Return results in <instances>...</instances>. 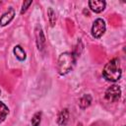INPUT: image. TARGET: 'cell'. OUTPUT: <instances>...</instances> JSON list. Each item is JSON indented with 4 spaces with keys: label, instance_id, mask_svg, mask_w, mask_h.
Masks as SVG:
<instances>
[{
    "label": "cell",
    "instance_id": "6da1fadb",
    "mask_svg": "<svg viewBox=\"0 0 126 126\" xmlns=\"http://www.w3.org/2000/svg\"><path fill=\"white\" fill-rule=\"evenodd\" d=\"M121 74H122V71H121L120 63H119V60L116 58L107 62L102 71L103 77L110 82L118 81L121 78Z\"/></svg>",
    "mask_w": 126,
    "mask_h": 126
},
{
    "label": "cell",
    "instance_id": "7a4b0ae2",
    "mask_svg": "<svg viewBox=\"0 0 126 126\" xmlns=\"http://www.w3.org/2000/svg\"><path fill=\"white\" fill-rule=\"evenodd\" d=\"M76 63V57L71 52H63L59 55L58 63H57V69L58 73L62 76L68 74Z\"/></svg>",
    "mask_w": 126,
    "mask_h": 126
},
{
    "label": "cell",
    "instance_id": "3957f363",
    "mask_svg": "<svg viewBox=\"0 0 126 126\" xmlns=\"http://www.w3.org/2000/svg\"><path fill=\"white\" fill-rule=\"evenodd\" d=\"M105 99L109 102L118 101L121 96V89L118 85H112L105 91Z\"/></svg>",
    "mask_w": 126,
    "mask_h": 126
},
{
    "label": "cell",
    "instance_id": "277c9868",
    "mask_svg": "<svg viewBox=\"0 0 126 126\" xmlns=\"http://www.w3.org/2000/svg\"><path fill=\"white\" fill-rule=\"evenodd\" d=\"M105 32V23L102 19H96L92 26V34L94 38H99Z\"/></svg>",
    "mask_w": 126,
    "mask_h": 126
},
{
    "label": "cell",
    "instance_id": "5b68a950",
    "mask_svg": "<svg viewBox=\"0 0 126 126\" xmlns=\"http://www.w3.org/2000/svg\"><path fill=\"white\" fill-rule=\"evenodd\" d=\"M34 33H35V38H36V45L39 51H43L45 49V44H46V40H45V36L43 34V32L41 30L40 26H36L35 30H34Z\"/></svg>",
    "mask_w": 126,
    "mask_h": 126
},
{
    "label": "cell",
    "instance_id": "8992f818",
    "mask_svg": "<svg viewBox=\"0 0 126 126\" xmlns=\"http://www.w3.org/2000/svg\"><path fill=\"white\" fill-rule=\"evenodd\" d=\"M14 17H15V10H14L12 7H10V8L8 9V11L5 12V13L1 16V18H0V26H2V27L7 26V25L10 24V22L14 19Z\"/></svg>",
    "mask_w": 126,
    "mask_h": 126
},
{
    "label": "cell",
    "instance_id": "52a82bcc",
    "mask_svg": "<svg viewBox=\"0 0 126 126\" xmlns=\"http://www.w3.org/2000/svg\"><path fill=\"white\" fill-rule=\"evenodd\" d=\"M106 3L102 0H91L89 1V6L91 10L94 13H100L104 10Z\"/></svg>",
    "mask_w": 126,
    "mask_h": 126
},
{
    "label": "cell",
    "instance_id": "ba28073f",
    "mask_svg": "<svg viewBox=\"0 0 126 126\" xmlns=\"http://www.w3.org/2000/svg\"><path fill=\"white\" fill-rule=\"evenodd\" d=\"M69 121V110L67 108L62 109L57 117V123L60 126H65Z\"/></svg>",
    "mask_w": 126,
    "mask_h": 126
},
{
    "label": "cell",
    "instance_id": "9c48e42d",
    "mask_svg": "<svg viewBox=\"0 0 126 126\" xmlns=\"http://www.w3.org/2000/svg\"><path fill=\"white\" fill-rule=\"evenodd\" d=\"M13 52H14V55L16 56V58L20 61H24L27 57L26 51L24 50V48L21 45H16L13 49Z\"/></svg>",
    "mask_w": 126,
    "mask_h": 126
},
{
    "label": "cell",
    "instance_id": "30bf717a",
    "mask_svg": "<svg viewBox=\"0 0 126 126\" xmlns=\"http://www.w3.org/2000/svg\"><path fill=\"white\" fill-rule=\"evenodd\" d=\"M91 103H92V96H91V94H84L79 99V106L82 109H85V108L89 107L91 105Z\"/></svg>",
    "mask_w": 126,
    "mask_h": 126
},
{
    "label": "cell",
    "instance_id": "8fae6325",
    "mask_svg": "<svg viewBox=\"0 0 126 126\" xmlns=\"http://www.w3.org/2000/svg\"><path fill=\"white\" fill-rule=\"evenodd\" d=\"M8 114H9V108L4 102L0 101V124L6 119Z\"/></svg>",
    "mask_w": 126,
    "mask_h": 126
},
{
    "label": "cell",
    "instance_id": "7c38bea8",
    "mask_svg": "<svg viewBox=\"0 0 126 126\" xmlns=\"http://www.w3.org/2000/svg\"><path fill=\"white\" fill-rule=\"evenodd\" d=\"M47 16H48V20H49V24L51 27H54L55 23H56V15L55 12L52 8H48L47 9Z\"/></svg>",
    "mask_w": 126,
    "mask_h": 126
},
{
    "label": "cell",
    "instance_id": "4fadbf2b",
    "mask_svg": "<svg viewBox=\"0 0 126 126\" xmlns=\"http://www.w3.org/2000/svg\"><path fill=\"white\" fill-rule=\"evenodd\" d=\"M41 121V112H35L32 117V126H39Z\"/></svg>",
    "mask_w": 126,
    "mask_h": 126
},
{
    "label": "cell",
    "instance_id": "5bb4252c",
    "mask_svg": "<svg viewBox=\"0 0 126 126\" xmlns=\"http://www.w3.org/2000/svg\"><path fill=\"white\" fill-rule=\"evenodd\" d=\"M32 0H29V1H24V3H23V5H22V10H21V14H24L27 10H28V8L32 5Z\"/></svg>",
    "mask_w": 126,
    "mask_h": 126
},
{
    "label": "cell",
    "instance_id": "9a60e30c",
    "mask_svg": "<svg viewBox=\"0 0 126 126\" xmlns=\"http://www.w3.org/2000/svg\"><path fill=\"white\" fill-rule=\"evenodd\" d=\"M0 93H1V92H0Z\"/></svg>",
    "mask_w": 126,
    "mask_h": 126
}]
</instances>
